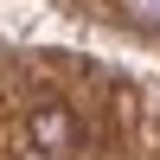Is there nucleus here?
<instances>
[{"instance_id": "1", "label": "nucleus", "mask_w": 160, "mask_h": 160, "mask_svg": "<svg viewBox=\"0 0 160 160\" xmlns=\"http://www.w3.org/2000/svg\"><path fill=\"white\" fill-rule=\"evenodd\" d=\"M26 135H32L38 154H71L77 141H83V122H77L64 102H38V109L26 115Z\"/></svg>"}, {"instance_id": "2", "label": "nucleus", "mask_w": 160, "mask_h": 160, "mask_svg": "<svg viewBox=\"0 0 160 160\" xmlns=\"http://www.w3.org/2000/svg\"><path fill=\"white\" fill-rule=\"evenodd\" d=\"M122 7H128V13H135V19H141V26H160V0H122Z\"/></svg>"}]
</instances>
